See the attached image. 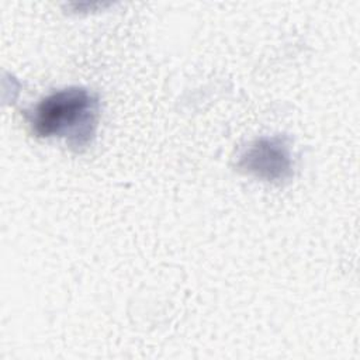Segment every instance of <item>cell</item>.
<instances>
[{
    "mask_svg": "<svg viewBox=\"0 0 360 360\" xmlns=\"http://www.w3.org/2000/svg\"><path fill=\"white\" fill-rule=\"evenodd\" d=\"M97 112L98 101L87 89L68 87L42 98L28 118L37 136H63L82 148L94 136Z\"/></svg>",
    "mask_w": 360,
    "mask_h": 360,
    "instance_id": "1",
    "label": "cell"
},
{
    "mask_svg": "<svg viewBox=\"0 0 360 360\" xmlns=\"http://www.w3.org/2000/svg\"><path fill=\"white\" fill-rule=\"evenodd\" d=\"M236 167L264 181L281 183L292 174L290 146L281 136L259 138L240 153Z\"/></svg>",
    "mask_w": 360,
    "mask_h": 360,
    "instance_id": "2",
    "label": "cell"
}]
</instances>
